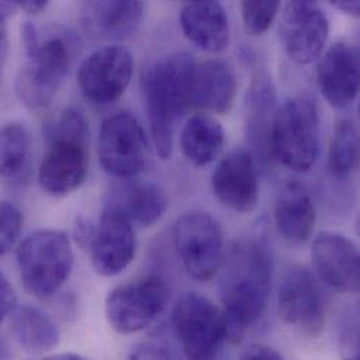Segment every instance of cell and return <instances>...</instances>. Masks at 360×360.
I'll list each match as a JSON object with an SVG mask.
<instances>
[{
	"label": "cell",
	"instance_id": "1",
	"mask_svg": "<svg viewBox=\"0 0 360 360\" xmlns=\"http://www.w3.org/2000/svg\"><path fill=\"white\" fill-rule=\"evenodd\" d=\"M219 272L229 335H240L262 317L268 304L274 272L268 247L254 238L236 243L224 255Z\"/></svg>",
	"mask_w": 360,
	"mask_h": 360
},
{
	"label": "cell",
	"instance_id": "2",
	"mask_svg": "<svg viewBox=\"0 0 360 360\" xmlns=\"http://www.w3.org/2000/svg\"><path fill=\"white\" fill-rule=\"evenodd\" d=\"M195 65L191 53L177 52L155 62L142 77L150 132L163 160L172 158L177 125L191 107Z\"/></svg>",
	"mask_w": 360,
	"mask_h": 360
},
{
	"label": "cell",
	"instance_id": "3",
	"mask_svg": "<svg viewBox=\"0 0 360 360\" xmlns=\"http://www.w3.org/2000/svg\"><path fill=\"white\" fill-rule=\"evenodd\" d=\"M75 264L70 238L60 230H38L17 248V266L25 292L38 299L53 296L69 279Z\"/></svg>",
	"mask_w": 360,
	"mask_h": 360
},
{
	"label": "cell",
	"instance_id": "4",
	"mask_svg": "<svg viewBox=\"0 0 360 360\" xmlns=\"http://www.w3.org/2000/svg\"><path fill=\"white\" fill-rule=\"evenodd\" d=\"M269 152L282 166L296 173H307L320 155V117L307 98L285 103L272 118Z\"/></svg>",
	"mask_w": 360,
	"mask_h": 360
},
{
	"label": "cell",
	"instance_id": "5",
	"mask_svg": "<svg viewBox=\"0 0 360 360\" xmlns=\"http://www.w3.org/2000/svg\"><path fill=\"white\" fill-rule=\"evenodd\" d=\"M63 35L41 38L38 46L25 55L14 82L15 94L25 107L44 108L59 91L73 59V46Z\"/></svg>",
	"mask_w": 360,
	"mask_h": 360
},
{
	"label": "cell",
	"instance_id": "6",
	"mask_svg": "<svg viewBox=\"0 0 360 360\" xmlns=\"http://www.w3.org/2000/svg\"><path fill=\"white\" fill-rule=\"evenodd\" d=\"M172 324L186 360H213L229 335L223 311L198 292L177 300Z\"/></svg>",
	"mask_w": 360,
	"mask_h": 360
},
{
	"label": "cell",
	"instance_id": "7",
	"mask_svg": "<svg viewBox=\"0 0 360 360\" xmlns=\"http://www.w3.org/2000/svg\"><path fill=\"white\" fill-rule=\"evenodd\" d=\"M97 148L101 167L118 180L136 179L149 162L145 129L128 111L112 114L103 121Z\"/></svg>",
	"mask_w": 360,
	"mask_h": 360
},
{
	"label": "cell",
	"instance_id": "8",
	"mask_svg": "<svg viewBox=\"0 0 360 360\" xmlns=\"http://www.w3.org/2000/svg\"><path fill=\"white\" fill-rule=\"evenodd\" d=\"M174 245L184 269L199 282L219 274L223 258V230L207 212L192 210L181 216L174 227Z\"/></svg>",
	"mask_w": 360,
	"mask_h": 360
},
{
	"label": "cell",
	"instance_id": "9",
	"mask_svg": "<svg viewBox=\"0 0 360 360\" xmlns=\"http://www.w3.org/2000/svg\"><path fill=\"white\" fill-rule=\"evenodd\" d=\"M169 286L158 275H148L114 289L105 302V316L120 334H135L149 327L166 309Z\"/></svg>",
	"mask_w": 360,
	"mask_h": 360
},
{
	"label": "cell",
	"instance_id": "10",
	"mask_svg": "<svg viewBox=\"0 0 360 360\" xmlns=\"http://www.w3.org/2000/svg\"><path fill=\"white\" fill-rule=\"evenodd\" d=\"M134 75V58L120 45L104 46L87 56L79 68L77 84L82 94L96 105L118 101Z\"/></svg>",
	"mask_w": 360,
	"mask_h": 360
},
{
	"label": "cell",
	"instance_id": "11",
	"mask_svg": "<svg viewBox=\"0 0 360 360\" xmlns=\"http://www.w3.org/2000/svg\"><path fill=\"white\" fill-rule=\"evenodd\" d=\"M328 37L330 20L319 3H286L281 20V41L290 60L297 65L313 63L324 53Z\"/></svg>",
	"mask_w": 360,
	"mask_h": 360
},
{
	"label": "cell",
	"instance_id": "12",
	"mask_svg": "<svg viewBox=\"0 0 360 360\" xmlns=\"http://www.w3.org/2000/svg\"><path fill=\"white\" fill-rule=\"evenodd\" d=\"M281 319L306 337H317L324 327L326 311L316 276L306 268L293 265L282 276L278 292Z\"/></svg>",
	"mask_w": 360,
	"mask_h": 360
},
{
	"label": "cell",
	"instance_id": "13",
	"mask_svg": "<svg viewBox=\"0 0 360 360\" xmlns=\"http://www.w3.org/2000/svg\"><path fill=\"white\" fill-rule=\"evenodd\" d=\"M46 142L48 149L39 166L38 180L48 195L68 196L87 179L90 167L89 139L58 136Z\"/></svg>",
	"mask_w": 360,
	"mask_h": 360
},
{
	"label": "cell",
	"instance_id": "14",
	"mask_svg": "<svg viewBox=\"0 0 360 360\" xmlns=\"http://www.w3.org/2000/svg\"><path fill=\"white\" fill-rule=\"evenodd\" d=\"M216 199L237 213H251L259 202V179L255 156L236 149L224 156L212 174Z\"/></svg>",
	"mask_w": 360,
	"mask_h": 360
},
{
	"label": "cell",
	"instance_id": "15",
	"mask_svg": "<svg viewBox=\"0 0 360 360\" xmlns=\"http://www.w3.org/2000/svg\"><path fill=\"white\" fill-rule=\"evenodd\" d=\"M89 250L93 266L100 275H120L136 254V236L132 223L122 213L104 206Z\"/></svg>",
	"mask_w": 360,
	"mask_h": 360
},
{
	"label": "cell",
	"instance_id": "16",
	"mask_svg": "<svg viewBox=\"0 0 360 360\" xmlns=\"http://www.w3.org/2000/svg\"><path fill=\"white\" fill-rule=\"evenodd\" d=\"M311 258L319 278L330 288L341 293L359 292V251L351 238L341 233L323 231L313 243Z\"/></svg>",
	"mask_w": 360,
	"mask_h": 360
},
{
	"label": "cell",
	"instance_id": "17",
	"mask_svg": "<svg viewBox=\"0 0 360 360\" xmlns=\"http://www.w3.org/2000/svg\"><path fill=\"white\" fill-rule=\"evenodd\" d=\"M317 77L324 98L338 110L351 107L359 94V51L349 42H337L323 55Z\"/></svg>",
	"mask_w": 360,
	"mask_h": 360
},
{
	"label": "cell",
	"instance_id": "18",
	"mask_svg": "<svg viewBox=\"0 0 360 360\" xmlns=\"http://www.w3.org/2000/svg\"><path fill=\"white\" fill-rule=\"evenodd\" d=\"M145 14L142 1H84L80 6L83 30L94 39L122 41L136 34Z\"/></svg>",
	"mask_w": 360,
	"mask_h": 360
},
{
	"label": "cell",
	"instance_id": "19",
	"mask_svg": "<svg viewBox=\"0 0 360 360\" xmlns=\"http://www.w3.org/2000/svg\"><path fill=\"white\" fill-rule=\"evenodd\" d=\"M105 207L122 213L131 223L153 226L169 207L166 192L152 181L120 180L114 184L105 199Z\"/></svg>",
	"mask_w": 360,
	"mask_h": 360
},
{
	"label": "cell",
	"instance_id": "20",
	"mask_svg": "<svg viewBox=\"0 0 360 360\" xmlns=\"http://www.w3.org/2000/svg\"><path fill=\"white\" fill-rule=\"evenodd\" d=\"M185 37L205 52H221L230 44V24L226 8L219 1H186L180 13Z\"/></svg>",
	"mask_w": 360,
	"mask_h": 360
},
{
	"label": "cell",
	"instance_id": "21",
	"mask_svg": "<svg viewBox=\"0 0 360 360\" xmlns=\"http://www.w3.org/2000/svg\"><path fill=\"white\" fill-rule=\"evenodd\" d=\"M237 82L231 68L216 59L196 63L191 84V107L224 115L233 108Z\"/></svg>",
	"mask_w": 360,
	"mask_h": 360
},
{
	"label": "cell",
	"instance_id": "22",
	"mask_svg": "<svg viewBox=\"0 0 360 360\" xmlns=\"http://www.w3.org/2000/svg\"><path fill=\"white\" fill-rule=\"evenodd\" d=\"M275 223L285 240L293 244L307 241L316 227V206L299 181L288 182L275 205Z\"/></svg>",
	"mask_w": 360,
	"mask_h": 360
},
{
	"label": "cell",
	"instance_id": "23",
	"mask_svg": "<svg viewBox=\"0 0 360 360\" xmlns=\"http://www.w3.org/2000/svg\"><path fill=\"white\" fill-rule=\"evenodd\" d=\"M180 143L181 150L189 163L196 167H205L221 155L226 132L213 117L196 114L182 127Z\"/></svg>",
	"mask_w": 360,
	"mask_h": 360
},
{
	"label": "cell",
	"instance_id": "24",
	"mask_svg": "<svg viewBox=\"0 0 360 360\" xmlns=\"http://www.w3.org/2000/svg\"><path fill=\"white\" fill-rule=\"evenodd\" d=\"M32 163V138L25 125L10 122L0 128V179L20 185L28 180Z\"/></svg>",
	"mask_w": 360,
	"mask_h": 360
},
{
	"label": "cell",
	"instance_id": "25",
	"mask_svg": "<svg viewBox=\"0 0 360 360\" xmlns=\"http://www.w3.org/2000/svg\"><path fill=\"white\" fill-rule=\"evenodd\" d=\"M10 316L11 334L25 349L45 352L59 345L60 333L56 324L39 309L21 306L15 307Z\"/></svg>",
	"mask_w": 360,
	"mask_h": 360
},
{
	"label": "cell",
	"instance_id": "26",
	"mask_svg": "<svg viewBox=\"0 0 360 360\" xmlns=\"http://www.w3.org/2000/svg\"><path fill=\"white\" fill-rule=\"evenodd\" d=\"M274 105V90L271 82L266 76L259 75L254 80L251 93H250V120H248V134L250 139L262 159L271 156L269 152V131L272 118Z\"/></svg>",
	"mask_w": 360,
	"mask_h": 360
},
{
	"label": "cell",
	"instance_id": "27",
	"mask_svg": "<svg viewBox=\"0 0 360 360\" xmlns=\"http://www.w3.org/2000/svg\"><path fill=\"white\" fill-rule=\"evenodd\" d=\"M359 166V132L352 120H341L330 146L328 169L335 179H348Z\"/></svg>",
	"mask_w": 360,
	"mask_h": 360
},
{
	"label": "cell",
	"instance_id": "28",
	"mask_svg": "<svg viewBox=\"0 0 360 360\" xmlns=\"http://www.w3.org/2000/svg\"><path fill=\"white\" fill-rule=\"evenodd\" d=\"M279 8L281 3L276 0L243 1L241 17L245 32L251 37L265 34L274 24Z\"/></svg>",
	"mask_w": 360,
	"mask_h": 360
},
{
	"label": "cell",
	"instance_id": "29",
	"mask_svg": "<svg viewBox=\"0 0 360 360\" xmlns=\"http://www.w3.org/2000/svg\"><path fill=\"white\" fill-rule=\"evenodd\" d=\"M22 229V214L13 203L0 202V255L7 254L17 243Z\"/></svg>",
	"mask_w": 360,
	"mask_h": 360
},
{
	"label": "cell",
	"instance_id": "30",
	"mask_svg": "<svg viewBox=\"0 0 360 360\" xmlns=\"http://www.w3.org/2000/svg\"><path fill=\"white\" fill-rule=\"evenodd\" d=\"M340 352L344 360H359V323L356 314L347 316L341 326Z\"/></svg>",
	"mask_w": 360,
	"mask_h": 360
},
{
	"label": "cell",
	"instance_id": "31",
	"mask_svg": "<svg viewBox=\"0 0 360 360\" xmlns=\"http://www.w3.org/2000/svg\"><path fill=\"white\" fill-rule=\"evenodd\" d=\"M15 293L13 290V286L4 276V274L0 271V324L1 321L13 313L15 309Z\"/></svg>",
	"mask_w": 360,
	"mask_h": 360
},
{
	"label": "cell",
	"instance_id": "32",
	"mask_svg": "<svg viewBox=\"0 0 360 360\" xmlns=\"http://www.w3.org/2000/svg\"><path fill=\"white\" fill-rule=\"evenodd\" d=\"M240 360H285L283 356L276 352L275 349L262 345V344H254L250 345L241 355Z\"/></svg>",
	"mask_w": 360,
	"mask_h": 360
},
{
	"label": "cell",
	"instance_id": "33",
	"mask_svg": "<svg viewBox=\"0 0 360 360\" xmlns=\"http://www.w3.org/2000/svg\"><path fill=\"white\" fill-rule=\"evenodd\" d=\"M128 360H176L165 348L156 345L139 347Z\"/></svg>",
	"mask_w": 360,
	"mask_h": 360
},
{
	"label": "cell",
	"instance_id": "34",
	"mask_svg": "<svg viewBox=\"0 0 360 360\" xmlns=\"http://www.w3.org/2000/svg\"><path fill=\"white\" fill-rule=\"evenodd\" d=\"M96 231V226L93 223H90L87 219L80 217L77 219V223L75 226V237L76 241L83 247V248H89L93 240Z\"/></svg>",
	"mask_w": 360,
	"mask_h": 360
},
{
	"label": "cell",
	"instance_id": "35",
	"mask_svg": "<svg viewBox=\"0 0 360 360\" xmlns=\"http://www.w3.org/2000/svg\"><path fill=\"white\" fill-rule=\"evenodd\" d=\"M330 4L344 11L345 14H349L354 17H358L360 14V3L358 0H337V1H330Z\"/></svg>",
	"mask_w": 360,
	"mask_h": 360
},
{
	"label": "cell",
	"instance_id": "36",
	"mask_svg": "<svg viewBox=\"0 0 360 360\" xmlns=\"http://www.w3.org/2000/svg\"><path fill=\"white\" fill-rule=\"evenodd\" d=\"M8 53V37H7V25L6 22H0V76L7 59Z\"/></svg>",
	"mask_w": 360,
	"mask_h": 360
},
{
	"label": "cell",
	"instance_id": "37",
	"mask_svg": "<svg viewBox=\"0 0 360 360\" xmlns=\"http://www.w3.org/2000/svg\"><path fill=\"white\" fill-rule=\"evenodd\" d=\"M18 4H20V8L25 10L30 14H38L48 7V1L45 0H25V1H18Z\"/></svg>",
	"mask_w": 360,
	"mask_h": 360
},
{
	"label": "cell",
	"instance_id": "38",
	"mask_svg": "<svg viewBox=\"0 0 360 360\" xmlns=\"http://www.w3.org/2000/svg\"><path fill=\"white\" fill-rule=\"evenodd\" d=\"M20 8L18 1H0V22H7V20Z\"/></svg>",
	"mask_w": 360,
	"mask_h": 360
},
{
	"label": "cell",
	"instance_id": "39",
	"mask_svg": "<svg viewBox=\"0 0 360 360\" xmlns=\"http://www.w3.org/2000/svg\"><path fill=\"white\" fill-rule=\"evenodd\" d=\"M44 360H86L83 359L82 356L79 355H75V354H63V355H56V356H51V358H46Z\"/></svg>",
	"mask_w": 360,
	"mask_h": 360
},
{
	"label": "cell",
	"instance_id": "40",
	"mask_svg": "<svg viewBox=\"0 0 360 360\" xmlns=\"http://www.w3.org/2000/svg\"><path fill=\"white\" fill-rule=\"evenodd\" d=\"M0 360H8V352L4 342L0 340Z\"/></svg>",
	"mask_w": 360,
	"mask_h": 360
}]
</instances>
